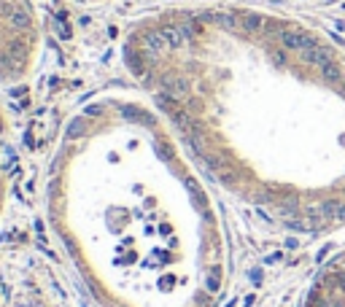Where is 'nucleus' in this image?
<instances>
[{
	"mask_svg": "<svg viewBox=\"0 0 345 307\" xmlns=\"http://www.w3.org/2000/svg\"><path fill=\"white\" fill-rule=\"evenodd\" d=\"M6 191H8V181H6L3 165H0V216H3V208H6Z\"/></svg>",
	"mask_w": 345,
	"mask_h": 307,
	"instance_id": "7ed1b4c3",
	"label": "nucleus"
},
{
	"mask_svg": "<svg viewBox=\"0 0 345 307\" xmlns=\"http://www.w3.org/2000/svg\"><path fill=\"white\" fill-rule=\"evenodd\" d=\"M35 49V16L27 0H0V84L24 75Z\"/></svg>",
	"mask_w": 345,
	"mask_h": 307,
	"instance_id": "f03ea898",
	"label": "nucleus"
},
{
	"mask_svg": "<svg viewBox=\"0 0 345 307\" xmlns=\"http://www.w3.org/2000/svg\"><path fill=\"white\" fill-rule=\"evenodd\" d=\"M46 213L108 307H208L221 291V218L157 108L119 97L86 103L52 154Z\"/></svg>",
	"mask_w": 345,
	"mask_h": 307,
	"instance_id": "f257e3e1",
	"label": "nucleus"
}]
</instances>
